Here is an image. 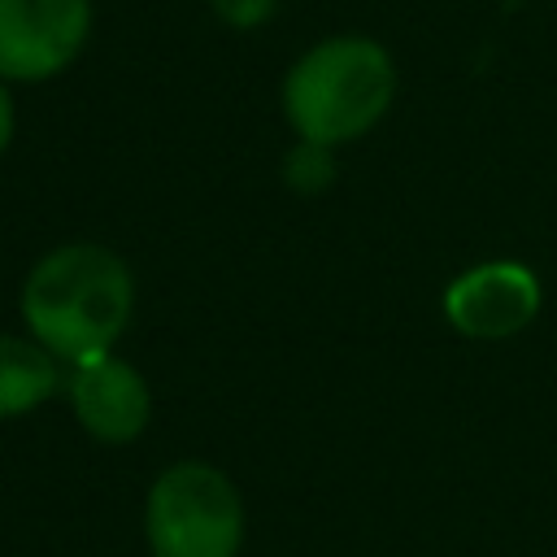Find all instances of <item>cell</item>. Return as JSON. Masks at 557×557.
I'll return each mask as SVG.
<instances>
[{
	"label": "cell",
	"mask_w": 557,
	"mask_h": 557,
	"mask_svg": "<svg viewBox=\"0 0 557 557\" xmlns=\"http://www.w3.org/2000/svg\"><path fill=\"white\" fill-rule=\"evenodd\" d=\"M22 322L61 366L113 352L135 309L131 265L104 244H61L44 252L22 283Z\"/></svg>",
	"instance_id": "1"
},
{
	"label": "cell",
	"mask_w": 557,
	"mask_h": 557,
	"mask_svg": "<svg viewBox=\"0 0 557 557\" xmlns=\"http://www.w3.org/2000/svg\"><path fill=\"white\" fill-rule=\"evenodd\" d=\"M396 100V61L370 35H331L305 48L283 78V117L296 139L339 148L383 122Z\"/></svg>",
	"instance_id": "2"
},
{
	"label": "cell",
	"mask_w": 557,
	"mask_h": 557,
	"mask_svg": "<svg viewBox=\"0 0 557 557\" xmlns=\"http://www.w3.org/2000/svg\"><path fill=\"white\" fill-rule=\"evenodd\" d=\"M144 540L152 557H239L244 500L226 470L209 461L165 466L144 496Z\"/></svg>",
	"instance_id": "3"
},
{
	"label": "cell",
	"mask_w": 557,
	"mask_h": 557,
	"mask_svg": "<svg viewBox=\"0 0 557 557\" xmlns=\"http://www.w3.org/2000/svg\"><path fill=\"white\" fill-rule=\"evenodd\" d=\"M91 0H0V78L48 83L78 61Z\"/></svg>",
	"instance_id": "4"
},
{
	"label": "cell",
	"mask_w": 557,
	"mask_h": 557,
	"mask_svg": "<svg viewBox=\"0 0 557 557\" xmlns=\"http://www.w3.org/2000/svg\"><path fill=\"white\" fill-rule=\"evenodd\" d=\"M540 278L522 261H483L444 287V318L466 339H509L535 322Z\"/></svg>",
	"instance_id": "5"
},
{
	"label": "cell",
	"mask_w": 557,
	"mask_h": 557,
	"mask_svg": "<svg viewBox=\"0 0 557 557\" xmlns=\"http://www.w3.org/2000/svg\"><path fill=\"white\" fill-rule=\"evenodd\" d=\"M65 392H70L78 426L100 444H131L144 435V426L152 418L148 379L117 352L70 366Z\"/></svg>",
	"instance_id": "6"
},
{
	"label": "cell",
	"mask_w": 557,
	"mask_h": 557,
	"mask_svg": "<svg viewBox=\"0 0 557 557\" xmlns=\"http://www.w3.org/2000/svg\"><path fill=\"white\" fill-rule=\"evenodd\" d=\"M65 387L61 361L30 335H0V422L26 418Z\"/></svg>",
	"instance_id": "7"
},
{
	"label": "cell",
	"mask_w": 557,
	"mask_h": 557,
	"mask_svg": "<svg viewBox=\"0 0 557 557\" xmlns=\"http://www.w3.org/2000/svg\"><path fill=\"white\" fill-rule=\"evenodd\" d=\"M283 183L300 196H318L335 183V148H322V144H309V139H296L283 157Z\"/></svg>",
	"instance_id": "8"
},
{
	"label": "cell",
	"mask_w": 557,
	"mask_h": 557,
	"mask_svg": "<svg viewBox=\"0 0 557 557\" xmlns=\"http://www.w3.org/2000/svg\"><path fill=\"white\" fill-rule=\"evenodd\" d=\"M209 9L231 30H257L278 13V0H209Z\"/></svg>",
	"instance_id": "9"
},
{
	"label": "cell",
	"mask_w": 557,
	"mask_h": 557,
	"mask_svg": "<svg viewBox=\"0 0 557 557\" xmlns=\"http://www.w3.org/2000/svg\"><path fill=\"white\" fill-rule=\"evenodd\" d=\"M13 131H17V104H13V91H9V83L0 78V157L9 152V144H13Z\"/></svg>",
	"instance_id": "10"
}]
</instances>
